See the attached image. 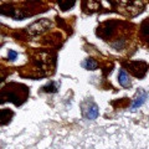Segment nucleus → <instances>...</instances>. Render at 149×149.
I'll use <instances>...</instances> for the list:
<instances>
[{"instance_id": "nucleus-10", "label": "nucleus", "mask_w": 149, "mask_h": 149, "mask_svg": "<svg viewBox=\"0 0 149 149\" xmlns=\"http://www.w3.org/2000/svg\"><path fill=\"white\" fill-rule=\"evenodd\" d=\"M141 35L142 39L149 45V19H146L141 25Z\"/></svg>"}, {"instance_id": "nucleus-11", "label": "nucleus", "mask_w": 149, "mask_h": 149, "mask_svg": "<svg viewBox=\"0 0 149 149\" xmlns=\"http://www.w3.org/2000/svg\"><path fill=\"white\" fill-rule=\"evenodd\" d=\"M13 116H14V113H13L10 109H6V108L1 109V112H0V119H1V125H5V124H8L9 122H10V119H11Z\"/></svg>"}, {"instance_id": "nucleus-9", "label": "nucleus", "mask_w": 149, "mask_h": 149, "mask_svg": "<svg viewBox=\"0 0 149 149\" xmlns=\"http://www.w3.org/2000/svg\"><path fill=\"white\" fill-rule=\"evenodd\" d=\"M118 82H119V85L122 86V87H125V88L130 87L129 76L127 74V72H125V70H124V68H120V70H119V74H118Z\"/></svg>"}, {"instance_id": "nucleus-3", "label": "nucleus", "mask_w": 149, "mask_h": 149, "mask_svg": "<svg viewBox=\"0 0 149 149\" xmlns=\"http://www.w3.org/2000/svg\"><path fill=\"white\" fill-rule=\"evenodd\" d=\"M116 26H117V22L116 21H107L103 22L98 29H97V35L100 37H102L103 40H108L112 37L113 32L116 30Z\"/></svg>"}, {"instance_id": "nucleus-4", "label": "nucleus", "mask_w": 149, "mask_h": 149, "mask_svg": "<svg viewBox=\"0 0 149 149\" xmlns=\"http://www.w3.org/2000/svg\"><path fill=\"white\" fill-rule=\"evenodd\" d=\"M49 27H51V21L47 20V19H42V20L35 21L34 24H31L27 27V31H29L30 35H39L45 30H47Z\"/></svg>"}, {"instance_id": "nucleus-12", "label": "nucleus", "mask_w": 149, "mask_h": 149, "mask_svg": "<svg viewBox=\"0 0 149 149\" xmlns=\"http://www.w3.org/2000/svg\"><path fill=\"white\" fill-rule=\"evenodd\" d=\"M74 1H76V0H57L58 6L62 11H67L68 9H71L74 5Z\"/></svg>"}, {"instance_id": "nucleus-1", "label": "nucleus", "mask_w": 149, "mask_h": 149, "mask_svg": "<svg viewBox=\"0 0 149 149\" xmlns=\"http://www.w3.org/2000/svg\"><path fill=\"white\" fill-rule=\"evenodd\" d=\"M27 95H29V91H27L26 86L17 85V83H11V85H8L6 87L3 88V91H1L3 101L1 102L11 101L16 106H20L27 98Z\"/></svg>"}, {"instance_id": "nucleus-2", "label": "nucleus", "mask_w": 149, "mask_h": 149, "mask_svg": "<svg viewBox=\"0 0 149 149\" xmlns=\"http://www.w3.org/2000/svg\"><path fill=\"white\" fill-rule=\"evenodd\" d=\"M125 66L128 67L129 72L133 74V76H136L138 78H143L146 76V73L148 71V63L144 62V61H129L125 63Z\"/></svg>"}, {"instance_id": "nucleus-6", "label": "nucleus", "mask_w": 149, "mask_h": 149, "mask_svg": "<svg viewBox=\"0 0 149 149\" xmlns=\"http://www.w3.org/2000/svg\"><path fill=\"white\" fill-rule=\"evenodd\" d=\"M82 113L87 119H96L97 117H98V107H97L96 103L90 102V103L87 104V107L83 106Z\"/></svg>"}, {"instance_id": "nucleus-13", "label": "nucleus", "mask_w": 149, "mask_h": 149, "mask_svg": "<svg viewBox=\"0 0 149 149\" xmlns=\"http://www.w3.org/2000/svg\"><path fill=\"white\" fill-rule=\"evenodd\" d=\"M58 87H60V83L57 82H54L51 81L50 83H47L46 86H44L41 90H42V92H50V93H55L58 91Z\"/></svg>"}, {"instance_id": "nucleus-5", "label": "nucleus", "mask_w": 149, "mask_h": 149, "mask_svg": "<svg viewBox=\"0 0 149 149\" xmlns=\"http://www.w3.org/2000/svg\"><path fill=\"white\" fill-rule=\"evenodd\" d=\"M118 3L122 4L128 11L132 13V15H136V14L141 13L143 9L142 0H118Z\"/></svg>"}, {"instance_id": "nucleus-8", "label": "nucleus", "mask_w": 149, "mask_h": 149, "mask_svg": "<svg viewBox=\"0 0 149 149\" xmlns=\"http://www.w3.org/2000/svg\"><path fill=\"white\" fill-rule=\"evenodd\" d=\"M146 100H147V93L144 92L143 90H139L137 92L136 97H134V100H133V103H132V106H130V109L136 111L137 108H139V107L146 102Z\"/></svg>"}, {"instance_id": "nucleus-14", "label": "nucleus", "mask_w": 149, "mask_h": 149, "mask_svg": "<svg viewBox=\"0 0 149 149\" xmlns=\"http://www.w3.org/2000/svg\"><path fill=\"white\" fill-rule=\"evenodd\" d=\"M82 66L85 67L86 70H90V71H93V70H96L98 67V63H97L93 58H87L85 62L82 63Z\"/></svg>"}, {"instance_id": "nucleus-7", "label": "nucleus", "mask_w": 149, "mask_h": 149, "mask_svg": "<svg viewBox=\"0 0 149 149\" xmlns=\"http://www.w3.org/2000/svg\"><path fill=\"white\" fill-rule=\"evenodd\" d=\"M101 8V3L100 0H83L82 3V9L83 11L90 14V13H95Z\"/></svg>"}, {"instance_id": "nucleus-15", "label": "nucleus", "mask_w": 149, "mask_h": 149, "mask_svg": "<svg viewBox=\"0 0 149 149\" xmlns=\"http://www.w3.org/2000/svg\"><path fill=\"white\" fill-rule=\"evenodd\" d=\"M8 57L10 61H14V60H16V57H17V52H15L14 50H10L8 52Z\"/></svg>"}]
</instances>
